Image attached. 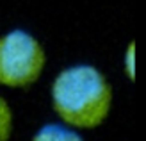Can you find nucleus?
<instances>
[{
    "label": "nucleus",
    "instance_id": "4",
    "mask_svg": "<svg viewBox=\"0 0 146 141\" xmlns=\"http://www.w3.org/2000/svg\"><path fill=\"white\" fill-rule=\"evenodd\" d=\"M11 127H13V114L7 102L0 96V141H7L11 136Z\"/></svg>",
    "mask_w": 146,
    "mask_h": 141
},
{
    "label": "nucleus",
    "instance_id": "5",
    "mask_svg": "<svg viewBox=\"0 0 146 141\" xmlns=\"http://www.w3.org/2000/svg\"><path fill=\"white\" fill-rule=\"evenodd\" d=\"M134 48H135L134 45H130L125 54V72L132 80H134Z\"/></svg>",
    "mask_w": 146,
    "mask_h": 141
},
{
    "label": "nucleus",
    "instance_id": "2",
    "mask_svg": "<svg viewBox=\"0 0 146 141\" xmlns=\"http://www.w3.org/2000/svg\"><path fill=\"white\" fill-rule=\"evenodd\" d=\"M45 50L25 31H11L0 38V84L25 88L39 79L45 68Z\"/></svg>",
    "mask_w": 146,
    "mask_h": 141
},
{
    "label": "nucleus",
    "instance_id": "1",
    "mask_svg": "<svg viewBox=\"0 0 146 141\" xmlns=\"http://www.w3.org/2000/svg\"><path fill=\"white\" fill-rule=\"evenodd\" d=\"M112 91L102 73L87 64L66 68L52 86L55 113L77 129L98 127L111 111Z\"/></svg>",
    "mask_w": 146,
    "mask_h": 141
},
{
    "label": "nucleus",
    "instance_id": "3",
    "mask_svg": "<svg viewBox=\"0 0 146 141\" xmlns=\"http://www.w3.org/2000/svg\"><path fill=\"white\" fill-rule=\"evenodd\" d=\"M32 141H82V138L68 127L50 123V125L41 127Z\"/></svg>",
    "mask_w": 146,
    "mask_h": 141
}]
</instances>
